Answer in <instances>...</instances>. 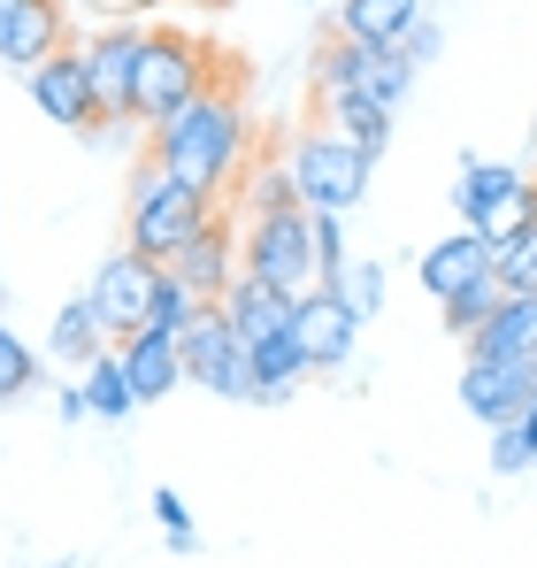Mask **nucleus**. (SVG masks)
<instances>
[{
	"label": "nucleus",
	"mask_w": 537,
	"mask_h": 568,
	"mask_svg": "<svg viewBox=\"0 0 537 568\" xmlns=\"http://www.w3.org/2000/svg\"><path fill=\"white\" fill-rule=\"evenodd\" d=\"M492 469H499V476H523V469H537V454L523 446V430H515V423H499V430H492Z\"/></svg>",
	"instance_id": "nucleus-30"
},
{
	"label": "nucleus",
	"mask_w": 537,
	"mask_h": 568,
	"mask_svg": "<svg viewBox=\"0 0 537 568\" xmlns=\"http://www.w3.org/2000/svg\"><path fill=\"white\" fill-rule=\"evenodd\" d=\"M70 47V8L62 0H16L8 8V23H0V62L8 70H39V62H54Z\"/></svg>",
	"instance_id": "nucleus-11"
},
{
	"label": "nucleus",
	"mask_w": 537,
	"mask_h": 568,
	"mask_svg": "<svg viewBox=\"0 0 537 568\" xmlns=\"http://www.w3.org/2000/svg\"><path fill=\"white\" fill-rule=\"evenodd\" d=\"M492 270H499V254H492V239H484V231H468V223H460L453 239H438V246H423V254H415V277H423V292H430L438 307H446L453 292L484 284Z\"/></svg>",
	"instance_id": "nucleus-12"
},
{
	"label": "nucleus",
	"mask_w": 537,
	"mask_h": 568,
	"mask_svg": "<svg viewBox=\"0 0 537 568\" xmlns=\"http://www.w3.org/2000/svg\"><path fill=\"white\" fill-rule=\"evenodd\" d=\"M292 338L307 346V369H315V377H331V369H346V362H354L361 323L331 300V292H307V300L292 307Z\"/></svg>",
	"instance_id": "nucleus-13"
},
{
	"label": "nucleus",
	"mask_w": 537,
	"mask_h": 568,
	"mask_svg": "<svg viewBox=\"0 0 537 568\" xmlns=\"http://www.w3.org/2000/svg\"><path fill=\"white\" fill-rule=\"evenodd\" d=\"M468 362H515V369H537V292H507L499 315L468 338Z\"/></svg>",
	"instance_id": "nucleus-17"
},
{
	"label": "nucleus",
	"mask_w": 537,
	"mask_h": 568,
	"mask_svg": "<svg viewBox=\"0 0 537 568\" xmlns=\"http://www.w3.org/2000/svg\"><path fill=\"white\" fill-rule=\"evenodd\" d=\"M184 384L215 392V399H254V369H246V346L231 338L223 307H200L192 331H184Z\"/></svg>",
	"instance_id": "nucleus-7"
},
{
	"label": "nucleus",
	"mask_w": 537,
	"mask_h": 568,
	"mask_svg": "<svg viewBox=\"0 0 537 568\" xmlns=\"http://www.w3.org/2000/svg\"><path fill=\"white\" fill-rule=\"evenodd\" d=\"M246 369H254V407H276V399H292L300 384L315 377V369H307V346H300L292 331H284V338H268V346H254V354H246Z\"/></svg>",
	"instance_id": "nucleus-19"
},
{
	"label": "nucleus",
	"mask_w": 537,
	"mask_h": 568,
	"mask_svg": "<svg viewBox=\"0 0 537 568\" xmlns=\"http://www.w3.org/2000/svg\"><path fill=\"white\" fill-rule=\"evenodd\" d=\"M207 8H223V0H207Z\"/></svg>",
	"instance_id": "nucleus-38"
},
{
	"label": "nucleus",
	"mask_w": 537,
	"mask_h": 568,
	"mask_svg": "<svg viewBox=\"0 0 537 568\" xmlns=\"http://www.w3.org/2000/svg\"><path fill=\"white\" fill-rule=\"evenodd\" d=\"M200 300H223L231 284H239V270H246V223L231 215V207H215L200 231H192V246H178V262H170Z\"/></svg>",
	"instance_id": "nucleus-9"
},
{
	"label": "nucleus",
	"mask_w": 537,
	"mask_h": 568,
	"mask_svg": "<svg viewBox=\"0 0 537 568\" xmlns=\"http://www.w3.org/2000/svg\"><path fill=\"white\" fill-rule=\"evenodd\" d=\"M530 392H537V369H515V362H468V369H460V407H468L484 430L515 423V415L530 407Z\"/></svg>",
	"instance_id": "nucleus-16"
},
{
	"label": "nucleus",
	"mask_w": 537,
	"mask_h": 568,
	"mask_svg": "<svg viewBox=\"0 0 537 568\" xmlns=\"http://www.w3.org/2000/svg\"><path fill=\"white\" fill-rule=\"evenodd\" d=\"M315 115L338 131V139H354L361 154L376 162L384 146H392V108H376V100H361V93H331V100H315Z\"/></svg>",
	"instance_id": "nucleus-23"
},
{
	"label": "nucleus",
	"mask_w": 537,
	"mask_h": 568,
	"mask_svg": "<svg viewBox=\"0 0 537 568\" xmlns=\"http://www.w3.org/2000/svg\"><path fill=\"white\" fill-rule=\"evenodd\" d=\"M215 307H223L231 338L254 354V346H268V338H284V331H292V307H300V300H292V292H276V284H262L254 270H239V284H231Z\"/></svg>",
	"instance_id": "nucleus-14"
},
{
	"label": "nucleus",
	"mask_w": 537,
	"mask_h": 568,
	"mask_svg": "<svg viewBox=\"0 0 537 568\" xmlns=\"http://www.w3.org/2000/svg\"><path fill=\"white\" fill-rule=\"evenodd\" d=\"M323 292L354 315V323H376L384 315V262H368V254H346L331 277H323Z\"/></svg>",
	"instance_id": "nucleus-24"
},
{
	"label": "nucleus",
	"mask_w": 537,
	"mask_h": 568,
	"mask_svg": "<svg viewBox=\"0 0 537 568\" xmlns=\"http://www.w3.org/2000/svg\"><path fill=\"white\" fill-rule=\"evenodd\" d=\"M139 54H146V23H100L92 39H78V62H85L100 115H131V85H139Z\"/></svg>",
	"instance_id": "nucleus-8"
},
{
	"label": "nucleus",
	"mask_w": 537,
	"mask_h": 568,
	"mask_svg": "<svg viewBox=\"0 0 537 568\" xmlns=\"http://www.w3.org/2000/svg\"><path fill=\"white\" fill-rule=\"evenodd\" d=\"M438 47H446V31H438V23H430V16H415V23H407V31H399V54H407V62H415V70H423V62H430V54H438Z\"/></svg>",
	"instance_id": "nucleus-31"
},
{
	"label": "nucleus",
	"mask_w": 537,
	"mask_h": 568,
	"mask_svg": "<svg viewBox=\"0 0 537 568\" xmlns=\"http://www.w3.org/2000/svg\"><path fill=\"white\" fill-rule=\"evenodd\" d=\"M515 185H523V170L468 154V162H460V178H453V215H460V223L476 231V223H484V215H492V207H499V200H507Z\"/></svg>",
	"instance_id": "nucleus-22"
},
{
	"label": "nucleus",
	"mask_w": 537,
	"mask_h": 568,
	"mask_svg": "<svg viewBox=\"0 0 537 568\" xmlns=\"http://www.w3.org/2000/svg\"><path fill=\"white\" fill-rule=\"evenodd\" d=\"M239 185H246V200H239L246 215H268V207H292V200H300V192H292V170H284V162H262V170H246Z\"/></svg>",
	"instance_id": "nucleus-28"
},
{
	"label": "nucleus",
	"mask_w": 537,
	"mask_h": 568,
	"mask_svg": "<svg viewBox=\"0 0 537 568\" xmlns=\"http://www.w3.org/2000/svg\"><path fill=\"white\" fill-rule=\"evenodd\" d=\"M246 223V270L292 300L323 292V262H315V215L292 200V207H268V215H239Z\"/></svg>",
	"instance_id": "nucleus-5"
},
{
	"label": "nucleus",
	"mask_w": 537,
	"mask_h": 568,
	"mask_svg": "<svg viewBox=\"0 0 537 568\" xmlns=\"http://www.w3.org/2000/svg\"><path fill=\"white\" fill-rule=\"evenodd\" d=\"M23 392H39V354L0 323V407H8V399H23Z\"/></svg>",
	"instance_id": "nucleus-27"
},
{
	"label": "nucleus",
	"mask_w": 537,
	"mask_h": 568,
	"mask_svg": "<svg viewBox=\"0 0 537 568\" xmlns=\"http://www.w3.org/2000/svg\"><path fill=\"white\" fill-rule=\"evenodd\" d=\"M284 170H292L300 207H315V215H354L361 200H368V154H361L354 139H338L331 123L323 131H300L284 146Z\"/></svg>",
	"instance_id": "nucleus-4"
},
{
	"label": "nucleus",
	"mask_w": 537,
	"mask_h": 568,
	"mask_svg": "<svg viewBox=\"0 0 537 568\" xmlns=\"http://www.w3.org/2000/svg\"><path fill=\"white\" fill-rule=\"evenodd\" d=\"M54 407H62V423H85V415H92L85 384H62V392H54Z\"/></svg>",
	"instance_id": "nucleus-34"
},
{
	"label": "nucleus",
	"mask_w": 537,
	"mask_h": 568,
	"mask_svg": "<svg viewBox=\"0 0 537 568\" xmlns=\"http://www.w3.org/2000/svg\"><path fill=\"white\" fill-rule=\"evenodd\" d=\"M515 430H523V446H530V454H537V392H530V407L515 415Z\"/></svg>",
	"instance_id": "nucleus-35"
},
{
	"label": "nucleus",
	"mask_w": 537,
	"mask_h": 568,
	"mask_svg": "<svg viewBox=\"0 0 537 568\" xmlns=\"http://www.w3.org/2000/svg\"><path fill=\"white\" fill-rule=\"evenodd\" d=\"M108 346H115V338H108V323H100V307H92L85 292H78L70 307H54V323H47V362H54V369H92Z\"/></svg>",
	"instance_id": "nucleus-18"
},
{
	"label": "nucleus",
	"mask_w": 537,
	"mask_h": 568,
	"mask_svg": "<svg viewBox=\"0 0 537 568\" xmlns=\"http://www.w3.org/2000/svg\"><path fill=\"white\" fill-rule=\"evenodd\" d=\"M162 277H170V262H154V254H139V246H123V254H108V262L92 270L85 300L100 307L108 338H131V331H146V323H154Z\"/></svg>",
	"instance_id": "nucleus-6"
},
{
	"label": "nucleus",
	"mask_w": 537,
	"mask_h": 568,
	"mask_svg": "<svg viewBox=\"0 0 537 568\" xmlns=\"http://www.w3.org/2000/svg\"><path fill=\"white\" fill-rule=\"evenodd\" d=\"M307 215H315V207H307ZM338 223H346V215H315V262H323V277L346 262V231H338Z\"/></svg>",
	"instance_id": "nucleus-32"
},
{
	"label": "nucleus",
	"mask_w": 537,
	"mask_h": 568,
	"mask_svg": "<svg viewBox=\"0 0 537 568\" xmlns=\"http://www.w3.org/2000/svg\"><path fill=\"white\" fill-rule=\"evenodd\" d=\"M31 100H39V115L47 123H62V131H78V139H92L108 115H100V93H92V78H85V62H78V47H62L54 62H39L31 78Z\"/></svg>",
	"instance_id": "nucleus-10"
},
{
	"label": "nucleus",
	"mask_w": 537,
	"mask_h": 568,
	"mask_svg": "<svg viewBox=\"0 0 537 568\" xmlns=\"http://www.w3.org/2000/svg\"><path fill=\"white\" fill-rule=\"evenodd\" d=\"M207 78H215V54H207L192 31H178V23H146V54H139L131 115L154 131V123H162V115H178V108L200 93Z\"/></svg>",
	"instance_id": "nucleus-3"
},
{
	"label": "nucleus",
	"mask_w": 537,
	"mask_h": 568,
	"mask_svg": "<svg viewBox=\"0 0 537 568\" xmlns=\"http://www.w3.org/2000/svg\"><path fill=\"white\" fill-rule=\"evenodd\" d=\"M154 523H162V538H170V530H192V515H184L178 491H154Z\"/></svg>",
	"instance_id": "nucleus-33"
},
{
	"label": "nucleus",
	"mask_w": 537,
	"mask_h": 568,
	"mask_svg": "<svg viewBox=\"0 0 537 568\" xmlns=\"http://www.w3.org/2000/svg\"><path fill=\"white\" fill-rule=\"evenodd\" d=\"M346 93L376 100V108H399V100L415 93V62L399 54V47H361L354 39V85Z\"/></svg>",
	"instance_id": "nucleus-21"
},
{
	"label": "nucleus",
	"mask_w": 537,
	"mask_h": 568,
	"mask_svg": "<svg viewBox=\"0 0 537 568\" xmlns=\"http://www.w3.org/2000/svg\"><path fill=\"white\" fill-rule=\"evenodd\" d=\"M47 568H78V554H62V561H47Z\"/></svg>",
	"instance_id": "nucleus-36"
},
{
	"label": "nucleus",
	"mask_w": 537,
	"mask_h": 568,
	"mask_svg": "<svg viewBox=\"0 0 537 568\" xmlns=\"http://www.w3.org/2000/svg\"><path fill=\"white\" fill-rule=\"evenodd\" d=\"M215 207H223L215 192L170 178V170L146 154V162L131 170V246L154 254V262H178V246H192V231H200Z\"/></svg>",
	"instance_id": "nucleus-2"
},
{
	"label": "nucleus",
	"mask_w": 537,
	"mask_h": 568,
	"mask_svg": "<svg viewBox=\"0 0 537 568\" xmlns=\"http://www.w3.org/2000/svg\"><path fill=\"white\" fill-rule=\"evenodd\" d=\"M78 384H85V399H92V415H100V423H123V415L139 407V392H131V377H123V354H115V346H108Z\"/></svg>",
	"instance_id": "nucleus-25"
},
{
	"label": "nucleus",
	"mask_w": 537,
	"mask_h": 568,
	"mask_svg": "<svg viewBox=\"0 0 537 568\" xmlns=\"http://www.w3.org/2000/svg\"><path fill=\"white\" fill-rule=\"evenodd\" d=\"M423 16V0H338V39H361V47H399V31Z\"/></svg>",
	"instance_id": "nucleus-20"
},
{
	"label": "nucleus",
	"mask_w": 537,
	"mask_h": 568,
	"mask_svg": "<svg viewBox=\"0 0 537 568\" xmlns=\"http://www.w3.org/2000/svg\"><path fill=\"white\" fill-rule=\"evenodd\" d=\"M499 300H507V284H499V270H492L484 284H468V292H453V300H446V331L468 346V338H476V331L499 315Z\"/></svg>",
	"instance_id": "nucleus-26"
},
{
	"label": "nucleus",
	"mask_w": 537,
	"mask_h": 568,
	"mask_svg": "<svg viewBox=\"0 0 537 568\" xmlns=\"http://www.w3.org/2000/svg\"><path fill=\"white\" fill-rule=\"evenodd\" d=\"M499 284H507V292H537V223L499 254Z\"/></svg>",
	"instance_id": "nucleus-29"
},
{
	"label": "nucleus",
	"mask_w": 537,
	"mask_h": 568,
	"mask_svg": "<svg viewBox=\"0 0 537 568\" xmlns=\"http://www.w3.org/2000/svg\"><path fill=\"white\" fill-rule=\"evenodd\" d=\"M146 154H154L170 178H184V185L223 200L231 178H239V162H246V100H239V78L215 70L178 115H162V123L146 131Z\"/></svg>",
	"instance_id": "nucleus-1"
},
{
	"label": "nucleus",
	"mask_w": 537,
	"mask_h": 568,
	"mask_svg": "<svg viewBox=\"0 0 537 568\" xmlns=\"http://www.w3.org/2000/svg\"><path fill=\"white\" fill-rule=\"evenodd\" d=\"M115 354H123V377H131V392H139V407H146V399H170V392L184 384V338L162 331V323L115 338Z\"/></svg>",
	"instance_id": "nucleus-15"
},
{
	"label": "nucleus",
	"mask_w": 537,
	"mask_h": 568,
	"mask_svg": "<svg viewBox=\"0 0 537 568\" xmlns=\"http://www.w3.org/2000/svg\"><path fill=\"white\" fill-rule=\"evenodd\" d=\"M8 8H16V0H0V23H8Z\"/></svg>",
	"instance_id": "nucleus-37"
}]
</instances>
